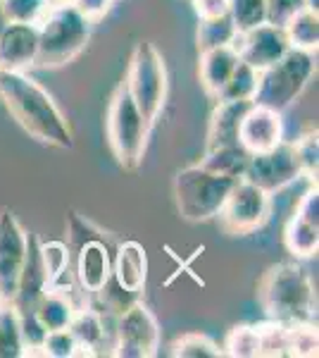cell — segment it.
Wrapping results in <instances>:
<instances>
[{"label":"cell","mask_w":319,"mask_h":358,"mask_svg":"<svg viewBox=\"0 0 319 358\" xmlns=\"http://www.w3.org/2000/svg\"><path fill=\"white\" fill-rule=\"evenodd\" d=\"M0 101L31 138L43 146L72 148L74 134L53 96L27 72L0 69Z\"/></svg>","instance_id":"1"},{"label":"cell","mask_w":319,"mask_h":358,"mask_svg":"<svg viewBox=\"0 0 319 358\" xmlns=\"http://www.w3.org/2000/svg\"><path fill=\"white\" fill-rule=\"evenodd\" d=\"M258 301L267 320L283 325L315 322V289L298 263L283 261L272 265L258 285Z\"/></svg>","instance_id":"2"},{"label":"cell","mask_w":319,"mask_h":358,"mask_svg":"<svg viewBox=\"0 0 319 358\" xmlns=\"http://www.w3.org/2000/svg\"><path fill=\"white\" fill-rule=\"evenodd\" d=\"M91 24L72 3H57L38 22L36 65L43 69L65 67L84 53L91 41Z\"/></svg>","instance_id":"3"},{"label":"cell","mask_w":319,"mask_h":358,"mask_svg":"<svg viewBox=\"0 0 319 358\" xmlns=\"http://www.w3.org/2000/svg\"><path fill=\"white\" fill-rule=\"evenodd\" d=\"M148 131L150 124L136 108V103L131 101L129 91L121 82L110 98L105 138L110 153L124 172H136L141 167L148 148Z\"/></svg>","instance_id":"4"},{"label":"cell","mask_w":319,"mask_h":358,"mask_svg":"<svg viewBox=\"0 0 319 358\" xmlns=\"http://www.w3.org/2000/svg\"><path fill=\"white\" fill-rule=\"evenodd\" d=\"M129 91L131 101L146 117V122L153 127L160 113L165 110L167 91H170V77H167L165 57L155 43L138 41L133 45L129 57V69L126 77L121 79Z\"/></svg>","instance_id":"5"},{"label":"cell","mask_w":319,"mask_h":358,"mask_svg":"<svg viewBox=\"0 0 319 358\" xmlns=\"http://www.w3.org/2000/svg\"><path fill=\"white\" fill-rule=\"evenodd\" d=\"M315 69V53L288 48L281 60H276L274 65L258 74V89H255L253 103L283 113L300 98Z\"/></svg>","instance_id":"6"},{"label":"cell","mask_w":319,"mask_h":358,"mask_svg":"<svg viewBox=\"0 0 319 358\" xmlns=\"http://www.w3.org/2000/svg\"><path fill=\"white\" fill-rule=\"evenodd\" d=\"M236 179L214 175L200 163L188 165L174 177V201L186 222H207L217 217Z\"/></svg>","instance_id":"7"},{"label":"cell","mask_w":319,"mask_h":358,"mask_svg":"<svg viewBox=\"0 0 319 358\" xmlns=\"http://www.w3.org/2000/svg\"><path fill=\"white\" fill-rule=\"evenodd\" d=\"M269 210H272L269 194L241 177L231 187V192L226 196L222 210L217 213V217L226 234L248 236L258 232L260 227H265V222L269 220Z\"/></svg>","instance_id":"8"},{"label":"cell","mask_w":319,"mask_h":358,"mask_svg":"<svg viewBox=\"0 0 319 358\" xmlns=\"http://www.w3.org/2000/svg\"><path fill=\"white\" fill-rule=\"evenodd\" d=\"M114 337L112 354L119 358H153L160 349V325L141 301L117 315Z\"/></svg>","instance_id":"9"},{"label":"cell","mask_w":319,"mask_h":358,"mask_svg":"<svg viewBox=\"0 0 319 358\" xmlns=\"http://www.w3.org/2000/svg\"><path fill=\"white\" fill-rule=\"evenodd\" d=\"M29 234L10 208H0V303H13L24 268Z\"/></svg>","instance_id":"10"},{"label":"cell","mask_w":319,"mask_h":358,"mask_svg":"<svg viewBox=\"0 0 319 358\" xmlns=\"http://www.w3.org/2000/svg\"><path fill=\"white\" fill-rule=\"evenodd\" d=\"M298 177H303V172H300L295 151L291 143H283V141L267 153L251 155L246 172H243V179H248V182L260 187L269 196L286 189Z\"/></svg>","instance_id":"11"},{"label":"cell","mask_w":319,"mask_h":358,"mask_svg":"<svg viewBox=\"0 0 319 358\" xmlns=\"http://www.w3.org/2000/svg\"><path fill=\"white\" fill-rule=\"evenodd\" d=\"M231 48L239 53L243 62H248L253 69L262 72L269 65H274L276 60H281L291 45H288V38L281 27L265 22V24H258L248 29V31H236Z\"/></svg>","instance_id":"12"},{"label":"cell","mask_w":319,"mask_h":358,"mask_svg":"<svg viewBox=\"0 0 319 358\" xmlns=\"http://www.w3.org/2000/svg\"><path fill=\"white\" fill-rule=\"evenodd\" d=\"M283 141V120L279 110L251 103L239 127V143L251 155L267 153Z\"/></svg>","instance_id":"13"},{"label":"cell","mask_w":319,"mask_h":358,"mask_svg":"<svg viewBox=\"0 0 319 358\" xmlns=\"http://www.w3.org/2000/svg\"><path fill=\"white\" fill-rule=\"evenodd\" d=\"M38 55V24L5 22L0 27V69L27 72L36 65Z\"/></svg>","instance_id":"14"},{"label":"cell","mask_w":319,"mask_h":358,"mask_svg":"<svg viewBox=\"0 0 319 358\" xmlns=\"http://www.w3.org/2000/svg\"><path fill=\"white\" fill-rule=\"evenodd\" d=\"M74 277H77L81 292L86 294L101 292L112 277V256H110V248L98 236H84L77 244Z\"/></svg>","instance_id":"15"},{"label":"cell","mask_w":319,"mask_h":358,"mask_svg":"<svg viewBox=\"0 0 319 358\" xmlns=\"http://www.w3.org/2000/svg\"><path fill=\"white\" fill-rule=\"evenodd\" d=\"M50 287L48 275H45L43 261H40V251H38V236L29 234V246H27V258H24V268L20 275V285H17V294L13 299V308L17 313H29L34 310V306L43 292Z\"/></svg>","instance_id":"16"},{"label":"cell","mask_w":319,"mask_h":358,"mask_svg":"<svg viewBox=\"0 0 319 358\" xmlns=\"http://www.w3.org/2000/svg\"><path fill=\"white\" fill-rule=\"evenodd\" d=\"M112 280L121 289L131 294H141L146 289L148 280V258L146 248L138 241H124L117 246V253L112 258Z\"/></svg>","instance_id":"17"},{"label":"cell","mask_w":319,"mask_h":358,"mask_svg":"<svg viewBox=\"0 0 319 358\" xmlns=\"http://www.w3.org/2000/svg\"><path fill=\"white\" fill-rule=\"evenodd\" d=\"M253 101H217L210 115V127H207V148L222 146H241L239 143V127L246 110Z\"/></svg>","instance_id":"18"},{"label":"cell","mask_w":319,"mask_h":358,"mask_svg":"<svg viewBox=\"0 0 319 358\" xmlns=\"http://www.w3.org/2000/svg\"><path fill=\"white\" fill-rule=\"evenodd\" d=\"M77 308L79 306L74 303L67 287H48L43 292V296L36 301V306H34V315L43 325L45 332L67 330L74 313H77Z\"/></svg>","instance_id":"19"},{"label":"cell","mask_w":319,"mask_h":358,"mask_svg":"<svg viewBox=\"0 0 319 358\" xmlns=\"http://www.w3.org/2000/svg\"><path fill=\"white\" fill-rule=\"evenodd\" d=\"M236 62H239V53L231 45H222V48H212L200 53V62H198L200 84L212 98H217L219 91L224 89V84L229 82Z\"/></svg>","instance_id":"20"},{"label":"cell","mask_w":319,"mask_h":358,"mask_svg":"<svg viewBox=\"0 0 319 358\" xmlns=\"http://www.w3.org/2000/svg\"><path fill=\"white\" fill-rule=\"evenodd\" d=\"M72 337L77 339V356H96V349H101L105 342V322L103 315L94 308H77L72 322L67 327Z\"/></svg>","instance_id":"21"},{"label":"cell","mask_w":319,"mask_h":358,"mask_svg":"<svg viewBox=\"0 0 319 358\" xmlns=\"http://www.w3.org/2000/svg\"><path fill=\"white\" fill-rule=\"evenodd\" d=\"M288 38V45L307 53H317L319 45V13L310 8H300L286 24L281 27Z\"/></svg>","instance_id":"22"},{"label":"cell","mask_w":319,"mask_h":358,"mask_svg":"<svg viewBox=\"0 0 319 358\" xmlns=\"http://www.w3.org/2000/svg\"><path fill=\"white\" fill-rule=\"evenodd\" d=\"M283 244L295 258H312L319 251V224L293 213L283 229Z\"/></svg>","instance_id":"23"},{"label":"cell","mask_w":319,"mask_h":358,"mask_svg":"<svg viewBox=\"0 0 319 358\" xmlns=\"http://www.w3.org/2000/svg\"><path fill=\"white\" fill-rule=\"evenodd\" d=\"M248 158H251V153L243 146H222V148H210V151H205L200 165L205 167V170L214 172V175L241 179L243 172H246Z\"/></svg>","instance_id":"24"},{"label":"cell","mask_w":319,"mask_h":358,"mask_svg":"<svg viewBox=\"0 0 319 358\" xmlns=\"http://www.w3.org/2000/svg\"><path fill=\"white\" fill-rule=\"evenodd\" d=\"M234 36H236V27L229 15L198 20V34H195L198 53H205V50H212V48H222V45H231Z\"/></svg>","instance_id":"25"},{"label":"cell","mask_w":319,"mask_h":358,"mask_svg":"<svg viewBox=\"0 0 319 358\" xmlns=\"http://www.w3.org/2000/svg\"><path fill=\"white\" fill-rule=\"evenodd\" d=\"M258 69H253L248 62H243L239 57L229 82L219 91L217 101H253L255 89H258Z\"/></svg>","instance_id":"26"},{"label":"cell","mask_w":319,"mask_h":358,"mask_svg":"<svg viewBox=\"0 0 319 358\" xmlns=\"http://www.w3.org/2000/svg\"><path fill=\"white\" fill-rule=\"evenodd\" d=\"M38 251H40V261H43L50 287H67L65 277L69 273V246L62 244V241L38 239Z\"/></svg>","instance_id":"27"},{"label":"cell","mask_w":319,"mask_h":358,"mask_svg":"<svg viewBox=\"0 0 319 358\" xmlns=\"http://www.w3.org/2000/svg\"><path fill=\"white\" fill-rule=\"evenodd\" d=\"M24 356L20 332V315L13 303H0V358H20Z\"/></svg>","instance_id":"28"},{"label":"cell","mask_w":319,"mask_h":358,"mask_svg":"<svg viewBox=\"0 0 319 358\" xmlns=\"http://www.w3.org/2000/svg\"><path fill=\"white\" fill-rule=\"evenodd\" d=\"M53 8V0H0V17L17 24H38Z\"/></svg>","instance_id":"29"},{"label":"cell","mask_w":319,"mask_h":358,"mask_svg":"<svg viewBox=\"0 0 319 358\" xmlns=\"http://www.w3.org/2000/svg\"><path fill=\"white\" fill-rule=\"evenodd\" d=\"M170 354L177 358H219V356H224V351L219 349V344L212 342L207 334L188 332V334H181L179 339H174L170 346Z\"/></svg>","instance_id":"30"},{"label":"cell","mask_w":319,"mask_h":358,"mask_svg":"<svg viewBox=\"0 0 319 358\" xmlns=\"http://www.w3.org/2000/svg\"><path fill=\"white\" fill-rule=\"evenodd\" d=\"M224 356L258 358L260 356V325H236L226 334Z\"/></svg>","instance_id":"31"},{"label":"cell","mask_w":319,"mask_h":358,"mask_svg":"<svg viewBox=\"0 0 319 358\" xmlns=\"http://www.w3.org/2000/svg\"><path fill=\"white\" fill-rule=\"evenodd\" d=\"M288 327V356L293 358H310L317 356L319 334L315 322H293Z\"/></svg>","instance_id":"32"},{"label":"cell","mask_w":319,"mask_h":358,"mask_svg":"<svg viewBox=\"0 0 319 358\" xmlns=\"http://www.w3.org/2000/svg\"><path fill=\"white\" fill-rule=\"evenodd\" d=\"M229 17L236 31L265 24L267 22V0H229Z\"/></svg>","instance_id":"33"},{"label":"cell","mask_w":319,"mask_h":358,"mask_svg":"<svg viewBox=\"0 0 319 358\" xmlns=\"http://www.w3.org/2000/svg\"><path fill=\"white\" fill-rule=\"evenodd\" d=\"M291 146L295 151V158H298V165H300L303 177H310L317 182V167H319V134H317V129L305 131V134L300 136L295 143H291Z\"/></svg>","instance_id":"34"},{"label":"cell","mask_w":319,"mask_h":358,"mask_svg":"<svg viewBox=\"0 0 319 358\" xmlns=\"http://www.w3.org/2000/svg\"><path fill=\"white\" fill-rule=\"evenodd\" d=\"M40 354L50 358H74L77 356V339L72 337L69 330H53L45 332Z\"/></svg>","instance_id":"35"},{"label":"cell","mask_w":319,"mask_h":358,"mask_svg":"<svg viewBox=\"0 0 319 358\" xmlns=\"http://www.w3.org/2000/svg\"><path fill=\"white\" fill-rule=\"evenodd\" d=\"M300 8H305V0H267V24L283 27Z\"/></svg>","instance_id":"36"},{"label":"cell","mask_w":319,"mask_h":358,"mask_svg":"<svg viewBox=\"0 0 319 358\" xmlns=\"http://www.w3.org/2000/svg\"><path fill=\"white\" fill-rule=\"evenodd\" d=\"M69 3H72L74 8H77V13L84 15L91 24H96V22H101L103 17L112 10L114 0H69Z\"/></svg>","instance_id":"37"},{"label":"cell","mask_w":319,"mask_h":358,"mask_svg":"<svg viewBox=\"0 0 319 358\" xmlns=\"http://www.w3.org/2000/svg\"><path fill=\"white\" fill-rule=\"evenodd\" d=\"M295 215H300V217H305V220L319 224V192H317V184L303 196V199H300L298 208H295Z\"/></svg>","instance_id":"38"},{"label":"cell","mask_w":319,"mask_h":358,"mask_svg":"<svg viewBox=\"0 0 319 358\" xmlns=\"http://www.w3.org/2000/svg\"><path fill=\"white\" fill-rule=\"evenodd\" d=\"M198 20H210V17L229 15V0H191Z\"/></svg>","instance_id":"39"},{"label":"cell","mask_w":319,"mask_h":358,"mask_svg":"<svg viewBox=\"0 0 319 358\" xmlns=\"http://www.w3.org/2000/svg\"><path fill=\"white\" fill-rule=\"evenodd\" d=\"M57 3H69V0H53V5H57Z\"/></svg>","instance_id":"40"}]
</instances>
